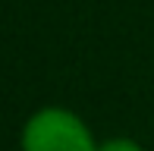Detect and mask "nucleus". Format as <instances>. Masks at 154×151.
<instances>
[{
	"instance_id": "2",
	"label": "nucleus",
	"mask_w": 154,
	"mask_h": 151,
	"mask_svg": "<svg viewBox=\"0 0 154 151\" xmlns=\"http://www.w3.org/2000/svg\"><path fill=\"white\" fill-rule=\"evenodd\" d=\"M97 151H145L142 145H138L135 139H107V142H101V145H97Z\"/></svg>"
},
{
	"instance_id": "1",
	"label": "nucleus",
	"mask_w": 154,
	"mask_h": 151,
	"mask_svg": "<svg viewBox=\"0 0 154 151\" xmlns=\"http://www.w3.org/2000/svg\"><path fill=\"white\" fill-rule=\"evenodd\" d=\"M22 151H97V142L79 113L41 107L22 126Z\"/></svg>"
}]
</instances>
